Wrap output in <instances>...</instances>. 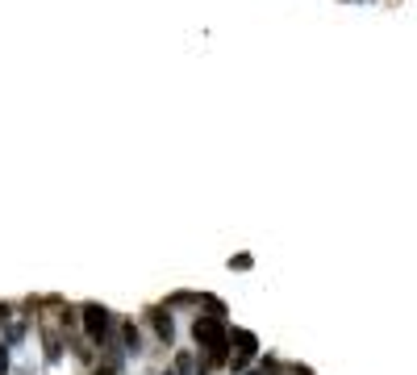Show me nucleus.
<instances>
[{"label": "nucleus", "instance_id": "39448f33", "mask_svg": "<svg viewBox=\"0 0 417 375\" xmlns=\"http://www.w3.org/2000/svg\"><path fill=\"white\" fill-rule=\"evenodd\" d=\"M126 346L138 350V330H134V326H126Z\"/></svg>", "mask_w": 417, "mask_h": 375}, {"label": "nucleus", "instance_id": "f257e3e1", "mask_svg": "<svg viewBox=\"0 0 417 375\" xmlns=\"http://www.w3.org/2000/svg\"><path fill=\"white\" fill-rule=\"evenodd\" d=\"M192 334H196V342L204 346V367H217V363H226V346H230V338H226V326H222V317H200L196 326H192Z\"/></svg>", "mask_w": 417, "mask_h": 375}, {"label": "nucleus", "instance_id": "7ed1b4c3", "mask_svg": "<svg viewBox=\"0 0 417 375\" xmlns=\"http://www.w3.org/2000/svg\"><path fill=\"white\" fill-rule=\"evenodd\" d=\"M234 342H238V354H234V367H246V363H250V354H254V334H246V330H238V334H234Z\"/></svg>", "mask_w": 417, "mask_h": 375}, {"label": "nucleus", "instance_id": "20e7f679", "mask_svg": "<svg viewBox=\"0 0 417 375\" xmlns=\"http://www.w3.org/2000/svg\"><path fill=\"white\" fill-rule=\"evenodd\" d=\"M154 330H159V338H163V342H171V317H163V313H159V317H154Z\"/></svg>", "mask_w": 417, "mask_h": 375}, {"label": "nucleus", "instance_id": "423d86ee", "mask_svg": "<svg viewBox=\"0 0 417 375\" xmlns=\"http://www.w3.org/2000/svg\"><path fill=\"white\" fill-rule=\"evenodd\" d=\"M5 313H9V309H0V317H5Z\"/></svg>", "mask_w": 417, "mask_h": 375}, {"label": "nucleus", "instance_id": "f03ea898", "mask_svg": "<svg viewBox=\"0 0 417 375\" xmlns=\"http://www.w3.org/2000/svg\"><path fill=\"white\" fill-rule=\"evenodd\" d=\"M84 326H88V338L92 342H104V338H109V309L88 304L84 309Z\"/></svg>", "mask_w": 417, "mask_h": 375}]
</instances>
